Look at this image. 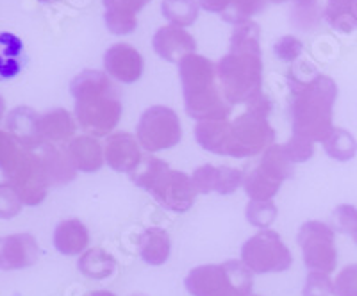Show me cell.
Returning <instances> with one entry per match:
<instances>
[{
  "label": "cell",
  "mask_w": 357,
  "mask_h": 296,
  "mask_svg": "<svg viewBox=\"0 0 357 296\" xmlns=\"http://www.w3.org/2000/svg\"><path fill=\"white\" fill-rule=\"evenodd\" d=\"M254 273L241 260L204 264L188 273L184 286L191 296H250Z\"/></svg>",
  "instance_id": "6"
},
{
  "label": "cell",
  "mask_w": 357,
  "mask_h": 296,
  "mask_svg": "<svg viewBox=\"0 0 357 296\" xmlns=\"http://www.w3.org/2000/svg\"><path fill=\"white\" fill-rule=\"evenodd\" d=\"M139 257L151 266H161L168 260L172 251L170 235L165 228L149 227L138 237Z\"/></svg>",
  "instance_id": "22"
},
{
  "label": "cell",
  "mask_w": 357,
  "mask_h": 296,
  "mask_svg": "<svg viewBox=\"0 0 357 296\" xmlns=\"http://www.w3.org/2000/svg\"><path fill=\"white\" fill-rule=\"evenodd\" d=\"M324 150L325 154L329 155L331 159H336V161H350V159L356 157L357 154V141L349 130L340 129V127H334L333 132H331L327 138L324 139Z\"/></svg>",
  "instance_id": "30"
},
{
  "label": "cell",
  "mask_w": 357,
  "mask_h": 296,
  "mask_svg": "<svg viewBox=\"0 0 357 296\" xmlns=\"http://www.w3.org/2000/svg\"><path fill=\"white\" fill-rule=\"evenodd\" d=\"M6 129L20 143L22 148L38 150L43 145L40 134V114L31 107L20 106L9 111Z\"/></svg>",
  "instance_id": "17"
},
{
  "label": "cell",
  "mask_w": 357,
  "mask_h": 296,
  "mask_svg": "<svg viewBox=\"0 0 357 296\" xmlns=\"http://www.w3.org/2000/svg\"><path fill=\"white\" fill-rule=\"evenodd\" d=\"M241 263L256 275L282 273L291 268L293 257L280 235L270 228H261L241 248Z\"/></svg>",
  "instance_id": "8"
},
{
  "label": "cell",
  "mask_w": 357,
  "mask_h": 296,
  "mask_svg": "<svg viewBox=\"0 0 357 296\" xmlns=\"http://www.w3.org/2000/svg\"><path fill=\"white\" fill-rule=\"evenodd\" d=\"M24 202L15 191V187L6 180L0 182V219H11L20 215Z\"/></svg>",
  "instance_id": "34"
},
{
  "label": "cell",
  "mask_w": 357,
  "mask_h": 296,
  "mask_svg": "<svg viewBox=\"0 0 357 296\" xmlns=\"http://www.w3.org/2000/svg\"><path fill=\"white\" fill-rule=\"evenodd\" d=\"M277 205L272 202V200H250L247 205V211H245V216H247V221L250 225L257 228H268L270 225L275 221L277 218Z\"/></svg>",
  "instance_id": "32"
},
{
  "label": "cell",
  "mask_w": 357,
  "mask_h": 296,
  "mask_svg": "<svg viewBox=\"0 0 357 296\" xmlns=\"http://www.w3.org/2000/svg\"><path fill=\"white\" fill-rule=\"evenodd\" d=\"M36 152L41 155V161H43L45 170H47L52 186H66L77 177V170L72 164L68 152H66V143L65 145L47 143V145L40 146Z\"/></svg>",
  "instance_id": "19"
},
{
  "label": "cell",
  "mask_w": 357,
  "mask_h": 296,
  "mask_svg": "<svg viewBox=\"0 0 357 296\" xmlns=\"http://www.w3.org/2000/svg\"><path fill=\"white\" fill-rule=\"evenodd\" d=\"M89 243V232L81 219H65L54 231V247L63 256H79Z\"/></svg>",
  "instance_id": "21"
},
{
  "label": "cell",
  "mask_w": 357,
  "mask_h": 296,
  "mask_svg": "<svg viewBox=\"0 0 357 296\" xmlns=\"http://www.w3.org/2000/svg\"><path fill=\"white\" fill-rule=\"evenodd\" d=\"M4 114H6V102L4 98H2V95H0V120L4 118Z\"/></svg>",
  "instance_id": "45"
},
{
  "label": "cell",
  "mask_w": 357,
  "mask_h": 296,
  "mask_svg": "<svg viewBox=\"0 0 357 296\" xmlns=\"http://www.w3.org/2000/svg\"><path fill=\"white\" fill-rule=\"evenodd\" d=\"M75 100L73 114L79 127L89 134L109 136L122 118V100L106 72L84 70L70 84Z\"/></svg>",
  "instance_id": "3"
},
{
  "label": "cell",
  "mask_w": 357,
  "mask_h": 296,
  "mask_svg": "<svg viewBox=\"0 0 357 296\" xmlns=\"http://www.w3.org/2000/svg\"><path fill=\"white\" fill-rule=\"evenodd\" d=\"M149 193L154 196L159 205L174 212L190 211L199 195L190 175L172 170L170 166L159 175V179L155 180Z\"/></svg>",
  "instance_id": "11"
},
{
  "label": "cell",
  "mask_w": 357,
  "mask_h": 296,
  "mask_svg": "<svg viewBox=\"0 0 357 296\" xmlns=\"http://www.w3.org/2000/svg\"><path fill=\"white\" fill-rule=\"evenodd\" d=\"M75 130H77L75 120L66 109L57 107V109L49 111V113L40 114V134L43 145H47V143L65 145L73 138Z\"/></svg>",
  "instance_id": "20"
},
{
  "label": "cell",
  "mask_w": 357,
  "mask_h": 296,
  "mask_svg": "<svg viewBox=\"0 0 357 296\" xmlns=\"http://www.w3.org/2000/svg\"><path fill=\"white\" fill-rule=\"evenodd\" d=\"M200 8L206 9L207 13H216L222 15L223 11H227L229 6L232 4V0H199Z\"/></svg>",
  "instance_id": "42"
},
{
  "label": "cell",
  "mask_w": 357,
  "mask_h": 296,
  "mask_svg": "<svg viewBox=\"0 0 357 296\" xmlns=\"http://www.w3.org/2000/svg\"><path fill=\"white\" fill-rule=\"evenodd\" d=\"M250 296H261V295H250Z\"/></svg>",
  "instance_id": "48"
},
{
  "label": "cell",
  "mask_w": 357,
  "mask_h": 296,
  "mask_svg": "<svg viewBox=\"0 0 357 296\" xmlns=\"http://www.w3.org/2000/svg\"><path fill=\"white\" fill-rule=\"evenodd\" d=\"M199 0H162L161 13L175 27H190L199 18Z\"/></svg>",
  "instance_id": "29"
},
{
  "label": "cell",
  "mask_w": 357,
  "mask_h": 296,
  "mask_svg": "<svg viewBox=\"0 0 357 296\" xmlns=\"http://www.w3.org/2000/svg\"><path fill=\"white\" fill-rule=\"evenodd\" d=\"M177 66L188 116L197 122L229 120L232 106L223 97L215 63L191 52L184 56Z\"/></svg>",
  "instance_id": "4"
},
{
  "label": "cell",
  "mask_w": 357,
  "mask_h": 296,
  "mask_svg": "<svg viewBox=\"0 0 357 296\" xmlns=\"http://www.w3.org/2000/svg\"><path fill=\"white\" fill-rule=\"evenodd\" d=\"M289 118L293 134L311 141H321L333 132V111L337 98V86L327 75H321L309 63L291 66L288 73Z\"/></svg>",
  "instance_id": "1"
},
{
  "label": "cell",
  "mask_w": 357,
  "mask_h": 296,
  "mask_svg": "<svg viewBox=\"0 0 357 296\" xmlns=\"http://www.w3.org/2000/svg\"><path fill=\"white\" fill-rule=\"evenodd\" d=\"M152 47L161 59L168 63H178L184 56L195 52L197 41L186 29L168 25V27H161L154 34Z\"/></svg>",
  "instance_id": "15"
},
{
  "label": "cell",
  "mask_w": 357,
  "mask_h": 296,
  "mask_svg": "<svg viewBox=\"0 0 357 296\" xmlns=\"http://www.w3.org/2000/svg\"><path fill=\"white\" fill-rule=\"evenodd\" d=\"M138 138L129 132H114L107 138L104 146V157L107 166L118 173H132L142 162L143 154Z\"/></svg>",
  "instance_id": "14"
},
{
  "label": "cell",
  "mask_w": 357,
  "mask_h": 296,
  "mask_svg": "<svg viewBox=\"0 0 357 296\" xmlns=\"http://www.w3.org/2000/svg\"><path fill=\"white\" fill-rule=\"evenodd\" d=\"M88 296H116V295H113L111 291H93V293H89Z\"/></svg>",
  "instance_id": "44"
},
{
  "label": "cell",
  "mask_w": 357,
  "mask_h": 296,
  "mask_svg": "<svg viewBox=\"0 0 357 296\" xmlns=\"http://www.w3.org/2000/svg\"><path fill=\"white\" fill-rule=\"evenodd\" d=\"M252 2L259 6L261 11H264L270 4H284V2H288V0H252Z\"/></svg>",
  "instance_id": "43"
},
{
  "label": "cell",
  "mask_w": 357,
  "mask_h": 296,
  "mask_svg": "<svg viewBox=\"0 0 357 296\" xmlns=\"http://www.w3.org/2000/svg\"><path fill=\"white\" fill-rule=\"evenodd\" d=\"M261 29L256 22L236 25L231 49L216 65L218 81L225 100L231 106L250 104L263 91V52Z\"/></svg>",
  "instance_id": "2"
},
{
  "label": "cell",
  "mask_w": 357,
  "mask_h": 296,
  "mask_svg": "<svg viewBox=\"0 0 357 296\" xmlns=\"http://www.w3.org/2000/svg\"><path fill=\"white\" fill-rule=\"evenodd\" d=\"M4 179L15 187L24 205L36 207L47 198L50 189V179L36 150L22 148L20 154L2 170Z\"/></svg>",
  "instance_id": "7"
},
{
  "label": "cell",
  "mask_w": 357,
  "mask_h": 296,
  "mask_svg": "<svg viewBox=\"0 0 357 296\" xmlns=\"http://www.w3.org/2000/svg\"><path fill=\"white\" fill-rule=\"evenodd\" d=\"M40 259V247L33 234H11L0 237V270L31 268Z\"/></svg>",
  "instance_id": "13"
},
{
  "label": "cell",
  "mask_w": 357,
  "mask_h": 296,
  "mask_svg": "<svg viewBox=\"0 0 357 296\" xmlns=\"http://www.w3.org/2000/svg\"><path fill=\"white\" fill-rule=\"evenodd\" d=\"M280 184L282 182H279V180L272 179L268 173H264L259 164L250 168L243 177V189L248 198L261 200V202L272 200L279 193Z\"/></svg>",
  "instance_id": "28"
},
{
  "label": "cell",
  "mask_w": 357,
  "mask_h": 296,
  "mask_svg": "<svg viewBox=\"0 0 357 296\" xmlns=\"http://www.w3.org/2000/svg\"><path fill=\"white\" fill-rule=\"evenodd\" d=\"M324 18L340 33H354L357 29V0H327Z\"/></svg>",
  "instance_id": "26"
},
{
  "label": "cell",
  "mask_w": 357,
  "mask_h": 296,
  "mask_svg": "<svg viewBox=\"0 0 357 296\" xmlns=\"http://www.w3.org/2000/svg\"><path fill=\"white\" fill-rule=\"evenodd\" d=\"M259 166L264 173H268L272 179L284 182V180L291 179L293 177V166L295 162L288 157L284 150V145H270L266 150L263 152L259 161Z\"/></svg>",
  "instance_id": "27"
},
{
  "label": "cell",
  "mask_w": 357,
  "mask_h": 296,
  "mask_svg": "<svg viewBox=\"0 0 357 296\" xmlns=\"http://www.w3.org/2000/svg\"><path fill=\"white\" fill-rule=\"evenodd\" d=\"M284 150L293 162H305L314 154V141L304 138V136L293 134L289 141L284 145Z\"/></svg>",
  "instance_id": "36"
},
{
  "label": "cell",
  "mask_w": 357,
  "mask_h": 296,
  "mask_svg": "<svg viewBox=\"0 0 357 296\" xmlns=\"http://www.w3.org/2000/svg\"><path fill=\"white\" fill-rule=\"evenodd\" d=\"M77 270L91 280H104L116 272V260L102 248H91L79 257Z\"/></svg>",
  "instance_id": "25"
},
{
  "label": "cell",
  "mask_w": 357,
  "mask_h": 296,
  "mask_svg": "<svg viewBox=\"0 0 357 296\" xmlns=\"http://www.w3.org/2000/svg\"><path fill=\"white\" fill-rule=\"evenodd\" d=\"M334 231L352 235L357 228V209L354 205H340L333 215Z\"/></svg>",
  "instance_id": "39"
},
{
  "label": "cell",
  "mask_w": 357,
  "mask_h": 296,
  "mask_svg": "<svg viewBox=\"0 0 357 296\" xmlns=\"http://www.w3.org/2000/svg\"><path fill=\"white\" fill-rule=\"evenodd\" d=\"M245 173L231 166H218V184L216 193L218 195H232L240 186H243Z\"/></svg>",
  "instance_id": "37"
},
{
  "label": "cell",
  "mask_w": 357,
  "mask_h": 296,
  "mask_svg": "<svg viewBox=\"0 0 357 296\" xmlns=\"http://www.w3.org/2000/svg\"><path fill=\"white\" fill-rule=\"evenodd\" d=\"M334 289L336 296H357V264H350L340 272L334 282Z\"/></svg>",
  "instance_id": "40"
},
{
  "label": "cell",
  "mask_w": 357,
  "mask_h": 296,
  "mask_svg": "<svg viewBox=\"0 0 357 296\" xmlns=\"http://www.w3.org/2000/svg\"><path fill=\"white\" fill-rule=\"evenodd\" d=\"M272 100L266 93L248 104V109L231 122L227 157H254L263 154L275 141V130L268 122L272 113Z\"/></svg>",
  "instance_id": "5"
},
{
  "label": "cell",
  "mask_w": 357,
  "mask_h": 296,
  "mask_svg": "<svg viewBox=\"0 0 357 296\" xmlns=\"http://www.w3.org/2000/svg\"><path fill=\"white\" fill-rule=\"evenodd\" d=\"M324 18L318 0H293L291 22L301 31H312Z\"/></svg>",
  "instance_id": "31"
},
{
  "label": "cell",
  "mask_w": 357,
  "mask_h": 296,
  "mask_svg": "<svg viewBox=\"0 0 357 296\" xmlns=\"http://www.w3.org/2000/svg\"><path fill=\"white\" fill-rule=\"evenodd\" d=\"M66 152L75 166V170L82 173H95L106 162L104 148L93 136H77L66 143Z\"/></svg>",
  "instance_id": "18"
},
{
  "label": "cell",
  "mask_w": 357,
  "mask_h": 296,
  "mask_svg": "<svg viewBox=\"0 0 357 296\" xmlns=\"http://www.w3.org/2000/svg\"><path fill=\"white\" fill-rule=\"evenodd\" d=\"M302 50H304L302 41L295 36L279 38V40L275 41V45H273V54L279 57L280 61H288V63L298 61Z\"/></svg>",
  "instance_id": "38"
},
{
  "label": "cell",
  "mask_w": 357,
  "mask_h": 296,
  "mask_svg": "<svg viewBox=\"0 0 357 296\" xmlns=\"http://www.w3.org/2000/svg\"><path fill=\"white\" fill-rule=\"evenodd\" d=\"M304 296H336L334 282L331 280L329 273L324 272H311L305 276Z\"/></svg>",
  "instance_id": "33"
},
{
  "label": "cell",
  "mask_w": 357,
  "mask_h": 296,
  "mask_svg": "<svg viewBox=\"0 0 357 296\" xmlns=\"http://www.w3.org/2000/svg\"><path fill=\"white\" fill-rule=\"evenodd\" d=\"M151 0H102L104 4V22L111 34L126 36L138 27V13Z\"/></svg>",
  "instance_id": "16"
},
{
  "label": "cell",
  "mask_w": 357,
  "mask_h": 296,
  "mask_svg": "<svg viewBox=\"0 0 357 296\" xmlns=\"http://www.w3.org/2000/svg\"><path fill=\"white\" fill-rule=\"evenodd\" d=\"M193 186H195L199 195H207L211 191H216V184H218V166L213 164H204V166L197 168L193 171Z\"/></svg>",
  "instance_id": "35"
},
{
  "label": "cell",
  "mask_w": 357,
  "mask_h": 296,
  "mask_svg": "<svg viewBox=\"0 0 357 296\" xmlns=\"http://www.w3.org/2000/svg\"><path fill=\"white\" fill-rule=\"evenodd\" d=\"M22 146L9 130H0V170H4L13 159L20 154Z\"/></svg>",
  "instance_id": "41"
},
{
  "label": "cell",
  "mask_w": 357,
  "mask_h": 296,
  "mask_svg": "<svg viewBox=\"0 0 357 296\" xmlns=\"http://www.w3.org/2000/svg\"><path fill=\"white\" fill-rule=\"evenodd\" d=\"M25 47L24 41L13 33L0 31V82L11 81L24 70Z\"/></svg>",
  "instance_id": "23"
},
{
  "label": "cell",
  "mask_w": 357,
  "mask_h": 296,
  "mask_svg": "<svg viewBox=\"0 0 357 296\" xmlns=\"http://www.w3.org/2000/svg\"><path fill=\"white\" fill-rule=\"evenodd\" d=\"M336 231L321 221H305L298 231V247L302 248L304 264L311 272L333 273L337 264Z\"/></svg>",
  "instance_id": "10"
},
{
  "label": "cell",
  "mask_w": 357,
  "mask_h": 296,
  "mask_svg": "<svg viewBox=\"0 0 357 296\" xmlns=\"http://www.w3.org/2000/svg\"><path fill=\"white\" fill-rule=\"evenodd\" d=\"M136 136L149 154L174 148L183 139L178 114L167 106L149 107L139 118Z\"/></svg>",
  "instance_id": "9"
},
{
  "label": "cell",
  "mask_w": 357,
  "mask_h": 296,
  "mask_svg": "<svg viewBox=\"0 0 357 296\" xmlns=\"http://www.w3.org/2000/svg\"><path fill=\"white\" fill-rule=\"evenodd\" d=\"M104 70L114 81L132 84L139 81L145 70V63L138 50L129 43H114L104 54Z\"/></svg>",
  "instance_id": "12"
},
{
  "label": "cell",
  "mask_w": 357,
  "mask_h": 296,
  "mask_svg": "<svg viewBox=\"0 0 357 296\" xmlns=\"http://www.w3.org/2000/svg\"><path fill=\"white\" fill-rule=\"evenodd\" d=\"M40 2H45V4H50V2H57V0H40Z\"/></svg>",
  "instance_id": "46"
},
{
  "label": "cell",
  "mask_w": 357,
  "mask_h": 296,
  "mask_svg": "<svg viewBox=\"0 0 357 296\" xmlns=\"http://www.w3.org/2000/svg\"><path fill=\"white\" fill-rule=\"evenodd\" d=\"M134 296H145V295H134Z\"/></svg>",
  "instance_id": "47"
},
{
  "label": "cell",
  "mask_w": 357,
  "mask_h": 296,
  "mask_svg": "<svg viewBox=\"0 0 357 296\" xmlns=\"http://www.w3.org/2000/svg\"><path fill=\"white\" fill-rule=\"evenodd\" d=\"M229 132H231L229 120H206V122L197 123L195 139L204 150L227 157Z\"/></svg>",
  "instance_id": "24"
}]
</instances>
